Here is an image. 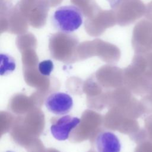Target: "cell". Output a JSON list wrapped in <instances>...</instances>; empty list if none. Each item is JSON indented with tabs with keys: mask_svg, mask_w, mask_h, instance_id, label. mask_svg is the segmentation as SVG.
<instances>
[{
	"mask_svg": "<svg viewBox=\"0 0 152 152\" xmlns=\"http://www.w3.org/2000/svg\"><path fill=\"white\" fill-rule=\"evenodd\" d=\"M80 122L79 118L70 115L53 118L50 128L51 134L56 140L65 141L68 138L70 132Z\"/></svg>",
	"mask_w": 152,
	"mask_h": 152,
	"instance_id": "obj_3",
	"label": "cell"
},
{
	"mask_svg": "<svg viewBox=\"0 0 152 152\" xmlns=\"http://www.w3.org/2000/svg\"><path fill=\"white\" fill-rule=\"evenodd\" d=\"M97 152H120L121 144L118 137L110 131L99 134L95 141Z\"/></svg>",
	"mask_w": 152,
	"mask_h": 152,
	"instance_id": "obj_5",
	"label": "cell"
},
{
	"mask_svg": "<svg viewBox=\"0 0 152 152\" xmlns=\"http://www.w3.org/2000/svg\"><path fill=\"white\" fill-rule=\"evenodd\" d=\"M73 104L72 97L67 93L60 91L50 93L45 100L46 109L56 115L67 114L72 109Z\"/></svg>",
	"mask_w": 152,
	"mask_h": 152,
	"instance_id": "obj_2",
	"label": "cell"
},
{
	"mask_svg": "<svg viewBox=\"0 0 152 152\" xmlns=\"http://www.w3.org/2000/svg\"><path fill=\"white\" fill-rule=\"evenodd\" d=\"M7 152H12V151H7Z\"/></svg>",
	"mask_w": 152,
	"mask_h": 152,
	"instance_id": "obj_9",
	"label": "cell"
},
{
	"mask_svg": "<svg viewBox=\"0 0 152 152\" xmlns=\"http://www.w3.org/2000/svg\"><path fill=\"white\" fill-rule=\"evenodd\" d=\"M133 42L140 51L152 49V21L143 20L136 25L134 30Z\"/></svg>",
	"mask_w": 152,
	"mask_h": 152,
	"instance_id": "obj_4",
	"label": "cell"
},
{
	"mask_svg": "<svg viewBox=\"0 0 152 152\" xmlns=\"http://www.w3.org/2000/svg\"><path fill=\"white\" fill-rule=\"evenodd\" d=\"M16 67L15 59L7 53H1V75H6L14 71Z\"/></svg>",
	"mask_w": 152,
	"mask_h": 152,
	"instance_id": "obj_6",
	"label": "cell"
},
{
	"mask_svg": "<svg viewBox=\"0 0 152 152\" xmlns=\"http://www.w3.org/2000/svg\"><path fill=\"white\" fill-rule=\"evenodd\" d=\"M50 19L54 28L62 33H69L77 30L81 26L83 15L77 7L65 5L56 9Z\"/></svg>",
	"mask_w": 152,
	"mask_h": 152,
	"instance_id": "obj_1",
	"label": "cell"
},
{
	"mask_svg": "<svg viewBox=\"0 0 152 152\" xmlns=\"http://www.w3.org/2000/svg\"><path fill=\"white\" fill-rule=\"evenodd\" d=\"M53 63L50 59H47L40 62L38 66L40 73L45 76H49L50 75L53 69Z\"/></svg>",
	"mask_w": 152,
	"mask_h": 152,
	"instance_id": "obj_7",
	"label": "cell"
},
{
	"mask_svg": "<svg viewBox=\"0 0 152 152\" xmlns=\"http://www.w3.org/2000/svg\"><path fill=\"white\" fill-rule=\"evenodd\" d=\"M144 15L147 20L152 21V1L148 3L146 5Z\"/></svg>",
	"mask_w": 152,
	"mask_h": 152,
	"instance_id": "obj_8",
	"label": "cell"
}]
</instances>
